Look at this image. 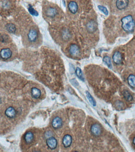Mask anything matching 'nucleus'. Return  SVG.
I'll return each instance as SVG.
<instances>
[{
  "label": "nucleus",
  "instance_id": "1",
  "mask_svg": "<svg viewBox=\"0 0 135 152\" xmlns=\"http://www.w3.org/2000/svg\"><path fill=\"white\" fill-rule=\"evenodd\" d=\"M122 28L125 31L131 32L133 31L135 26L134 19L131 15H128L122 18Z\"/></svg>",
  "mask_w": 135,
  "mask_h": 152
},
{
  "label": "nucleus",
  "instance_id": "2",
  "mask_svg": "<svg viewBox=\"0 0 135 152\" xmlns=\"http://www.w3.org/2000/svg\"><path fill=\"white\" fill-rule=\"evenodd\" d=\"M29 93L31 97L34 100L41 99L42 96V91L41 88L37 86H32L30 88Z\"/></svg>",
  "mask_w": 135,
  "mask_h": 152
},
{
  "label": "nucleus",
  "instance_id": "3",
  "mask_svg": "<svg viewBox=\"0 0 135 152\" xmlns=\"http://www.w3.org/2000/svg\"><path fill=\"white\" fill-rule=\"evenodd\" d=\"M0 55L1 58L3 59L6 60L9 59L12 56V51L8 48H3L1 51Z\"/></svg>",
  "mask_w": 135,
  "mask_h": 152
},
{
  "label": "nucleus",
  "instance_id": "4",
  "mask_svg": "<svg viewBox=\"0 0 135 152\" xmlns=\"http://www.w3.org/2000/svg\"><path fill=\"white\" fill-rule=\"evenodd\" d=\"M46 143L48 148L51 150L56 149L58 145L57 139L53 137L48 138L46 141Z\"/></svg>",
  "mask_w": 135,
  "mask_h": 152
},
{
  "label": "nucleus",
  "instance_id": "5",
  "mask_svg": "<svg viewBox=\"0 0 135 152\" xmlns=\"http://www.w3.org/2000/svg\"><path fill=\"white\" fill-rule=\"evenodd\" d=\"M28 37L29 41L31 42H34L38 38V32L36 29H30L28 33Z\"/></svg>",
  "mask_w": 135,
  "mask_h": 152
},
{
  "label": "nucleus",
  "instance_id": "6",
  "mask_svg": "<svg viewBox=\"0 0 135 152\" xmlns=\"http://www.w3.org/2000/svg\"><path fill=\"white\" fill-rule=\"evenodd\" d=\"M34 135L31 131H28L24 136V141L27 145L32 144L34 140Z\"/></svg>",
  "mask_w": 135,
  "mask_h": 152
},
{
  "label": "nucleus",
  "instance_id": "7",
  "mask_svg": "<svg viewBox=\"0 0 135 152\" xmlns=\"http://www.w3.org/2000/svg\"><path fill=\"white\" fill-rule=\"evenodd\" d=\"M72 137L71 135L66 134L64 136L62 140L63 145L65 148H68L71 146L72 143Z\"/></svg>",
  "mask_w": 135,
  "mask_h": 152
},
{
  "label": "nucleus",
  "instance_id": "8",
  "mask_svg": "<svg viewBox=\"0 0 135 152\" xmlns=\"http://www.w3.org/2000/svg\"><path fill=\"white\" fill-rule=\"evenodd\" d=\"M52 125L54 129H59L63 125V121L58 117H55L52 120Z\"/></svg>",
  "mask_w": 135,
  "mask_h": 152
},
{
  "label": "nucleus",
  "instance_id": "9",
  "mask_svg": "<svg viewBox=\"0 0 135 152\" xmlns=\"http://www.w3.org/2000/svg\"><path fill=\"white\" fill-rule=\"evenodd\" d=\"M5 114L8 118L13 119L16 117V111L14 108L10 107L7 108L5 111Z\"/></svg>",
  "mask_w": 135,
  "mask_h": 152
},
{
  "label": "nucleus",
  "instance_id": "10",
  "mask_svg": "<svg viewBox=\"0 0 135 152\" xmlns=\"http://www.w3.org/2000/svg\"><path fill=\"white\" fill-rule=\"evenodd\" d=\"M68 9L70 12L73 14H75L78 10V5L76 2L71 1L69 3L68 5Z\"/></svg>",
  "mask_w": 135,
  "mask_h": 152
},
{
  "label": "nucleus",
  "instance_id": "11",
  "mask_svg": "<svg viewBox=\"0 0 135 152\" xmlns=\"http://www.w3.org/2000/svg\"><path fill=\"white\" fill-rule=\"evenodd\" d=\"M113 59L114 62L116 64H121L122 61V55L119 51H116L114 53L113 56Z\"/></svg>",
  "mask_w": 135,
  "mask_h": 152
},
{
  "label": "nucleus",
  "instance_id": "12",
  "mask_svg": "<svg viewBox=\"0 0 135 152\" xmlns=\"http://www.w3.org/2000/svg\"><path fill=\"white\" fill-rule=\"evenodd\" d=\"M91 131L92 133L96 136H100L101 133V128L100 125L95 124L92 125L91 127Z\"/></svg>",
  "mask_w": 135,
  "mask_h": 152
},
{
  "label": "nucleus",
  "instance_id": "13",
  "mask_svg": "<svg viewBox=\"0 0 135 152\" xmlns=\"http://www.w3.org/2000/svg\"><path fill=\"white\" fill-rule=\"evenodd\" d=\"M129 1L128 0H117L116 2V6L118 9H124L128 6Z\"/></svg>",
  "mask_w": 135,
  "mask_h": 152
},
{
  "label": "nucleus",
  "instance_id": "14",
  "mask_svg": "<svg viewBox=\"0 0 135 152\" xmlns=\"http://www.w3.org/2000/svg\"><path fill=\"white\" fill-rule=\"evenodd\" d=\"M69 52L70 54L72 56H77L80 53L79 48L77 45L72 44L70 46Z\"/></svg>",
  "mask_w": 135,
  "mask_h": 152
},
{
  "label": "nucleus",
  "instance_id": "15",
  "mask_svg": "<svg viewBox=\"0 0 135 152\" xmlns=\"http://www.w3.org/2000/svg\"><path fill=\"white\" fill-rule=\"evenodd\" d=\"M86 28L88 31L89 32H94L97 29V24L96 22L93 21H90L87 23Z\"/></svg>",
  "mask_w": 135,
  "mask_h": 152
},
{
  "label": "nucleus",
  "instance_id": "16",
  "mask_svg": "<svg viewBox=\"0 0 135 152\" xmlns=\"http://www.w3.org/2000/svg\"><path fill=\"white\" fill-rule=\"evenodd\" d=\"M46 14L48 17H54L57 14V11L55 8L53 7H49L46 10Z\"/></svg>",
  "mask_w": 135,
  "mask_h": 152
},
{
  "label": "nucleus",
  "instance_id": "17",
  "mask_svg": "<svg viewBox=\"0 0 135 152\" xmlns=\"http://www.w3.org/2000/svg\"><path fill=\"white\" fill-rule=\"evenodd\" d=\"M128 84L132 88H135V76L131 74L128 78Z\"/></svg>",
  "mask_w": 135,
  "mask_h": 152
},
{
  "label": "nucleus",
  "instance_id": "18",
  "mask_svg": "<svg viewBox=\"0 0 135 152\" xmlns=\"http://www.w3.org/2000/svg\"><path fill=\"white\" fill-rule=\"evenodd\" d=\"M6 28L7 31L11 33H14L16 31V27L13 23H8L6 26Z\"/></svg>",
  "mask_w": 135,
  "mask_h": 152
},
{
  "label": "nucleus",
  "instance_id": "19",
  "mask_svg": "<svg viewBox=\"0 0 135 152\" xmlns=\"http://www.w3.org/2000/svg\"><path fill=\"white\" fill-rule=\"evenodd\" d=\"M123 97L127 101L131 102L132 101L133 97L131 94L127 90H124L122 92Z\"/></svg>",
  "mask_w": 135,
  "mask_h": 152
},
{
  "label": "nucleus",
  "instance_id": "20",
  "mask_svg": "<svg viewBox=\"0 0 135 152\" xmlns=\"http://www.w3.org/2000/svg\"><path fill=\"white\" fill-rule=\"evenodd\" d=\"M62 38L65 40H67L71 38V35L69 30L65 29L62 31L61 34Z\"/></svg>",
  "mask_w": 135,
  "mask_h": 152
},
{
  "label": "nucleus",
  "instance_id": "21",
  "mask_svg": "<svg viewBox=\"0 0 135 152\" xmlns=\"http://www.w3.org/2000/svg\"><path fill=\"white\" fill-rule=\"evenodd\" d=\"M103 61L107 65V66L109 68H112V64H111V59L108 56H105L103 57Z\"/></svg>",
  "mask_w": 135,
  "mask_h": 152
},
{
  "label": "nucleus",
  "instance_id": "22",
  "mask_svg": "<svg viewBox=\"0 0 135 152\" xmlns=\"http://www.w3.org/2000/svg\"><path fill=\"white\" fill-rule=\"evenodd\" d=\"M75 73L77 77L83 81H84V78L83 76V73H82V70L79 67H77L75 70Z\"/></svg>",
  "mask_w": 135,
  "mask_h": 152
},
{
  "label": "nucleus",
  "instance_id": "23",
  "mask_svg": "<svg viewBox=\"0 0 135 152\" xmlns=\"http://www.w3.org/2000/svg\"><path fill=\"white\" fill-rule=\"evenodd\" d=\"M86 94L87 98H88V100L89 101V102L91 103V104L92 105L94 106H96V101L94 100L93 97L92 96V95H91V94H89V93L88 92H86Z\"/></svg>",
  "mask_w": 135,
  "mask_h": 152
},
{
  "label": "nucleus",
  "instance_id": "24",
  "mask_svg": "<svg viewBox=\"0 0 135 152\" xmlns=\"http://www.w3.org/2000/svg\"><path fill=\"white\" fill-rule=\"evenodd\" d=\"M98 9L100 11L103 12L105 16H108V15L109 12L107 9L106 7L105 6H102L99 5L98 6Z\"/></svg>",
  "mask_w": 135,
  "mask_h": 152
},
{
  "label": "nucleus",
  "instance_id": "25",
  "mask_svg": "<svg viewBox=\"0 0 135 152\" xmlns=\"http://www.w3.org/2000/svg\"><path fill=\"white\" fill-rule=\"evenodd\" d=\"M28 11L30 14L34 16H37L39 15V13L31 6H30L28 8Z\"/></svg>",
  "mask_w": 135,
  "mask_h": 152
},
{
  "label": "nucleus",
  "instance_id": "26",
  "mask_svg": "<svg viewBox=\"0 0 135 152\" xmlns=\"http://www.w3.org/2000/svg\"><path fill=\"white\" fill-rule=\"evenodd\" d=\"M133 144L135 145V137L134 138L133 140Z\"/></svg>",
  "mask_w": 135,
  "mask_h": 152
}]
</instances>
